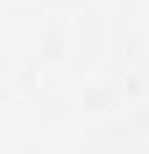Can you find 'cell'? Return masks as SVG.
<instances>
[]
</instances>
